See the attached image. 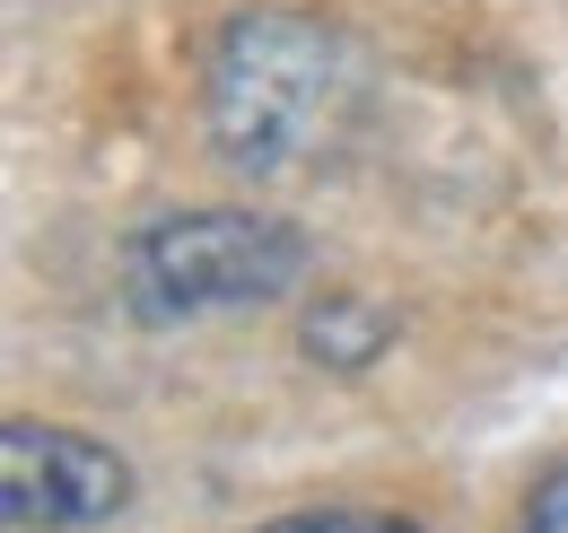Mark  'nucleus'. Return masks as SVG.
Wrapping results in <instances>:
<instances>
[{"mask_svg": "<svg viewBox=\"0 0 568 533\" xmlns=\"http://www.w3.org/2000/svg\"><path fill=\"white\" fill-rule=\"evenodd\" d=\"M358 62L306 9H245L211 53V132L236 167H297L351 123Z\"/></svg>", "mask_w": 568, "mask_h": 533, "instance_id": "nucleus-1", "label": "nucleus"}, {"mask_svg": "<svg viewBox=\"0 0 568 533\" xmlns=\"http://www.w3.org/2000/svg\"><path fill=\"white\" fill-rule=\"evenodd\" d=\"M306 237L263 210H184L132 237V306L175 324V315H227L297 289Z\"/></svg>", "mask_w": 568, "mask_h": 533, "instance_id": "nucleus-2", "label": "nucleus"}, {"mask_svg": "<svg viewBox=\"0 0 568 533\" xmlns=\"http://www.w3.org/2000/svg\"><path fill=\"white\" fill-rule=\"evenodd\" d=\"M132 499V464L79 429L53 420H9L0 429V516L18 533H88L123 516Z\"/></svg>", "mask_w": 568, "mask_h": 533, "instance_id": "nucleus-3", "label": "nucleus"}, {"mask_svg": "<svg viewBox=\"0 0 568 533\" xmlns=\"http://www.w3.org/2000/svg\"><path fill=\"white\" fill-rule=\"evenodd\" d=\"M306 341H315V350H333L342 368H358V359L385 341V324H376V315H358V306H333V315H315V324H306Z\"/></svg>", "mask_w": 568, "mask_h": 533, "instance_id": "nucleus-4", "label": "nucleus"}, {"mask_svg": "<svg viewBox=\"0 0 568 533\" xmlns=\"http://www.w3.org/2000/svg\"><path fill=\"white\" fill-rule=\"evenodd\" d=\"M263 533H420V525H403L385 507H306V516H281V525H263Z\"/></svg>", "mask_w": 568, "mask_h": 533, "instance_id": "nucleus-5", "label": "nucleus"}, {"mask_svg": "<svg viewBox=\"0 0 568 533\" xmlns=\"http://www.w3.org/2000/svg\"><path fill=\"white\" fill-rule=\"evenodd\" d=\"M516 533H568V464H551L534 481V499H525V525Z\"/></svg>", "mask_w": 568, "mask_h": 533, "instance_id": "nucleus-6", "label": "nucleus"}]
</instances>
